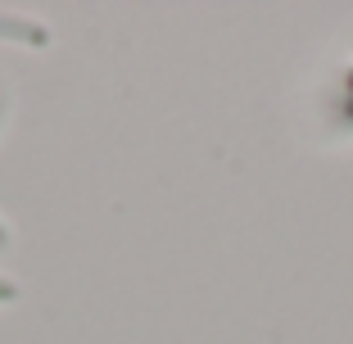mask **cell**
<instances>
[{
	"instance_id": "3957f363",
	"label": "cell",
	"mask_w": 353,
	"mask_h": 344,
	"mask_svg": "<svg viewBox=\"0 0 353 344\" xmlns=\"http://www.w3.org/2000/svg\"><path fill=\"white\" fill-rule=\"evenodd\" d=\"M5 245H10V231H5V227H0V250H5Z\"/></svg>"
},
{
	"instance_id": "6da1fadb",
	"label": "cell",
	"mask_w": 353,
	"mask_h": 344,
	"mask_svg": "<svg viewBox=\"0 0 353 344\" xmlns=\"http://www.w3.org/2000/svg\"><path fill=\"white\" fill-rule=\"evenodd\" d=\"M0 41H23V45H50V32L41 23H23V19H0Z\"/></svg>"
},
{
	"instance_id": "7a4b0ae2",
	"label": "cell",
	"mask_w": 353,
	"mask_h": 344,
	"mask_svg": "<svg viewBox=\"0 0 353 344\" xmlns=\"http://www.w3.org/2000/svg\"><path fill=\"white\" fill-rule=\"evenodd\" d=\"M14 299H19V285H14V281H0V303H14Z\"/></svg>"
}]
</instances>
